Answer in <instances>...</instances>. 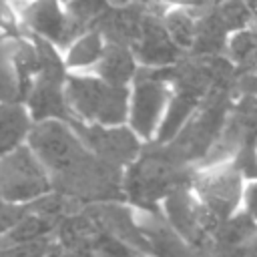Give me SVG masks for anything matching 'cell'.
<instances>
[{
  "label": "cell",
  "mask_w": 257,
  "mask_h": 257,
  "mask_svg": "<svg viewBox=\"0 0 257 257\" xmlns=\"http://www.w3.org/2000/svg\"><path fill=\"white\" fill-rule=\"evenodd\" d=\"M28 147L48 171L52 191L70 197L82 207L110 201L126 203L122 189L124 171L100 161L68 122H34Z\"/></svg>",
  "instance_id": "6da1fadb"
},
{
  "label": "cell",
  "mask_w": 257,
  "mask_h": 257,
  "mask_svg": "<svg viewBox=\"0 0 257 257\" xmlns=\"http://www.w3.org/2000/svg\"><path fill=\"white\" fill-rule=\"evenodd\" d=\"M195 169L179 161L167 145L145 143L139 159L126 167L122 189L126 203L137 211L161 213L163 201L177 189L191 187Z\"/></svg>",
  "instance_id": "7a4b0ae2"
},
{
  "label": "cell",
  "mask_w": 257,
  "mask_h": 257,
  "mask_svg": "<svg viewBox=\"0 0 257 257\" xmlns=\"http://www.w3.org/2000/svg\"><path fill=\"white\" fill-rule=\"evenodd\" d=\"M235 96L237 92L233 88H213L183 131L171 143H167L169 151L179 161L199 167L219 143Z\"/></svg>",
  "instance_id": "3957f363"
},
{
  "label": "cell",
  "mask_w": 257,
  "mask_h": 257,
  "mask_svg": "<svg viewBox=\"0 0 257 257\" xmlns=\"http://www.w3.org/2000/svg\"><path fill=\"white\" fill-rule=\"evenodd\" d=\"M66 100L72 114L88 124H128L131 88L108 84L96 74H72L66 78Z\"/></svg>",
  "instance_id": "277c9868"
},
{
  "label": "cell",
  "mask_w": 257,
  "mask_h": 257,
  "mask_svg": "<svg viewBox=\"0 0 257 257\" xmlns=\"http://www.w3.org/2000/svg\"><path fill=\"white\" fill-rule=\"evenodd\" d=\"M171 96H173V86L169 80V66L165 68L139 66L137 76L131 84L128 126L145 143L155 141Z\"/></svg>",
  "instance_id": "5b68a950"
},
{
  "label": "cell",
  "mask_w": 257,
  "mask_h": 257,
  "mask_svg": "<svg viewBox=\"0 0 257 257\" xmlns=\"http://www.w3.org/2000/svg\"><path fill=\"white\" fill-rule=\"evenodd\" d=\"M191 189L219 227L241 211L245 179L231 161H225L197 167Z\"/></svg>",
  "instance_id": "8992f818"
},
{
  "label": "cell",
  "mask_w": 257,
  "mask_h": 257,
  "mask_svg": "<svg viewBox=\"0 0 257 257\" xmlns=\"http://www.w3.org/2000/svg\"><path fill=\"white\" fill-rule=\"evenodd\" d=\"M50 191V175L28 143L0 157V201L30 203Z\"/></svg>",
  "instance_id": "52a82bcc"
},
{
  "label": "cell",
  "mask_w": 257,
  "mask_h": 257,
  "mask_svg": "<svg viewBox=\"0 0 257 257\" xmlns=\"http://www.w3.org/2000/svg\"><path fill=\"white\" fill-rule=\"evenodd\" d=\"M161 213L165 221L193 249H197L205 257L209 255V247H211L213 233L217 231V223L211 219V215L201 205V201L197 199L191 187H183L171 193L163 201Z\"/></svg>",
  "instance_id": "ba28073f"
},
{
  "label": "cell",
  "mask_w": 257,
  "mask_h": 257,
  "mask_svg": "<svg viewBox=\"0 0 257 257\" xmlns=\"http://www.w3.org/2000/svg\"><path fill=\"white\" fill-rule=\"evenodd\" d=\"M70 126L100 161L120 171H126V167L139 159L145 147V141L128 124L104 126V124H88L74 118Z\"/></svg>",
  "instance_id": "9c48e42d"
},
{
  "label": "cell",
  "mask_w": 257,
  "mask_h": 257,
  "mask_svg": "<svg viewBox=\"0 0 257 257\" xmlns=\"http://www.w3.org/2000/svg\"><path fill=\"white\" fill-rule=\"evenodd\" d=\"M133 52H135L139 66H149V68L173 66L187 56V52L183 48H179L175 44V40L169 36L167 28L163 24V16H159L151 10L145 18L141 38L135 42Z\"/></svg>",
  "instance_id": "30bf717a"
},
{
  "label": "cell",
  "mask_w": 257,
  "mask_h": 257,
  "mask_svg": "<svg viewBox=\"0 0 257 257\" xmlns=\"http://www.w3.org/2000/svg\"><path fill=\"white\" fill-rule=\"evenodd\" d=\"M16 8L22 24L30 30V34L50 40L58 48L70 46L62 0H24L22 4H16Z\"/></svg>",
  "instance_id": "8fae6325"
},
{
  "label": "cell",
  "mask_w": 257,
  "mask_h": 257,
  "mask_svg": "<svg viewBox=\"0 0 257 257\" xmlns=\"http://www.w3.org/2000/svg\"><path fill=\"white\" fill-rule=\"evenodd\" d=\"M84 209L102 231L118 237L120 241L128 243L131 247H135L141 253H145L147 257H151V245L141 229L139 215H135V211H137L135 207L124 205L122 201H110V203L86 205Z\"/></svg>",
  "instance_id": "7c38bea8"
},
{
  "label": "cell",
  "mask_w": 257,
  "mask_h": 257,
  "mask_svg": "<svg viewBox=\"0 0 257 257\" xmlns=\"http://www.w3.org/2000/svg\"><path fill=\"white\" fill-rule=\"evenodd\" d=\"M149 14V8L141 2H133L128 6L120 8H108L102 18L96 22V28L104 36L106 42L112 44H122L133 48L135 42L141 38L145 18Z\"/></svg>",
  "instance_id": "4fadbf2b"
},
{
  "label": "cell",
  "mask_w": 257,
  "mask_h": 257,
  "mask_svg": "<svg viewBox=\"0 0 257 257\" xmlns=\"http://www.w3.org/2000/svg\"><path fill=\"white\" fill-rule=\"evenodd\" d=\"M141 229L151 245V257H205L193 249L163 217V213L137 211Z\"/></svg>",
  "instance_id": "5bb4252c"
},
{
  "label": "cell",
  "mask_w": 257,
  "mask_h": 257,
  "mask_svg": "<svg viewBox=\"0 0 257 257\" xmlns=\"http://www.w3.org/2000/svg\"><path fill=\"white\" fill-rule=\"evenodd\" d=\"M34 120L24 102H0V157L28 143Z\"/></svg>",
  "instance_id": "9a60e30c"
},
{
  "label": "cell",
  "mask_w": 257,
  "mask_h": 257,
  "mask_svg": "<svg viewBox=\"0 0 257 257\" xmlns=\"http://www.w3.org/2000/svg\"><path fill=\"white\" fill-rule=\"evenodd\" d=\"M137 70H139V62L135 58L133 48L122 46V44H112V42H106V48L100 60L94 64L96 76L116 86L133 84Z\"/></svg>",
  "instance_id": "2e32d148"
},
{
  "label": "cell",
  "mask_w": 257,
  "mask_h": 257,
  "mask_svg": "<svg viewBox=\"0 0 257 257\" xmlns=\"http://www.w3.org/2000/svg\"><path fill=\"white\" fill-rule=\"evenodd\" d=\"M229 30L219 18L215 6L207 8L199 18H197V34L195 42L191 48V56H219L227 54V44H229Z\"/></svg>",
  "instance_id": "e0dca14e"
},
{
  "label": "cell",
  "mask_w": 257,
  "mask_h": 257,
  "mask_svg": "<svg viewBox=\"0 0 257 257\" xmlns=\"http://www.w3.org/2000/svg\"><path fill=\"white\" fill-rule=\"evenodd\" d=\"M108 8L110 4L106 0H66L64 10H66L70 44L84 32L96 28V22L102 18V14Z\"/></svg>",
  "instance_id": "ac0fdd59"
},
{
  "label": "cell",
  "mask_w": 257,
  "mask_h": 257,
  "mask_svg": "<svg viewBox=\"0 0 257 257\" xmlns=\"http://www.w3.org/2000/svg\"><path fill=\"white\" fill-rule=\"evenodd\" d=\"M106 48V40L100 34L98 28H92L88 32H84L82 36H78L68 48H66V56L64 62L68 66V70H82V68H90L94 66L102 52Z\"/></svg>",
  "instance_id": "d6986e66"
},
{
  "label": "cell",
  "mask_w": 257,
  "mask_h": 257,
  "mask_svg": "<svg viewBox=\"0 0 257 257\" xmlns=\"http://www.w3.org/2000/svg\"><path fill=\"white\" fill-rule=\"evenodd\" d=\"M201 14L189 8H175V10H167L163 14V24L169 32V36L175 40V44L179 48H183L187 54L193 48L195 42V34H197V18Z\"/></svg>",
  "instance_id": "ffe728a7"
},
{
  "label": "cell",
  "mask_w": 257,
  "mask_h": 257,
  "mask_svg": "<svg viewBox=\"0 0 257 257\" xmlns=\"http://www.w3.org/2000/svg\"><path fill=\"white\" fill-rule=\"evenodd\" d=\"M227 56L239 74L257 72V30H239L229 38Z\"/></svg>",
  "instance_id": "44dd1931"
},
{
  "label": "cell",
  "mask_w": 257,
  "mask_h": 257,
  "mask_svg": "<svg viewBox=\"0 0 257 257\" xmlns=\"http://www.w3.org/2000/svg\"><path fill=\"white\" fill-rule=\"evenodd\" d=\"M90 251L96 257H147L139 249H135L128 243L120 241L118 237L102 231L100 227H98V231L94 233V237L90 241Z\"/></svg>",
  "instance_id": "7402d4cb"
},
{
  "label": "cell",
  "mask_w": 257,
  "mask_h": 257,
  "mask_svg": "<svg viewBox=\"0 0 257 257\" xmlns=\"http://www.w3.org/2000/svg\"><path fill=\"white\" fill-rule=\"evenodd\" d=\"M215 10L223 20V24L227 26V30L233 34L239 30H245V26L251 20V8L243 0H223L215 4Z\"/></svg>",
  "instance_id": "603a6c76"
},
{
  "label": "cell",
  "mask_w": 257,
  "mask_h": 257,
  "mask_svg": "<svg viewBox=\"0 0 257 257\" xmlns=\"http://www.w3.org/2000/svg\"><path fill=\"white\" fill-rule=\"evenodd\" d=\"M0 102H20L18 76H16L14 66H12L10 54L0 56Z\"/></svg>",
  "instance_id": "cb8c5ba5"
},
{
  "label": "cell",
  "mask_w": 257,
  "mask_h": 257,
  "mask_svg": "<svg viewBox=\"0 0 257 257\" xmlns=\"http://www.w3.org/2000/svg\"><path fill=\"white\" fill-rule=\"evenodd\" d=\"M28 213H32L28 203H8L0 201V237H4L14 225H18Z\"/></svg>",
  "instance_id": "d4e9b609"
},
{
  "label": "cell",
  "mask_w": 257,
  "mask_h": 257,
  "mask_svg": "<svg viewBox=\"0 0 257 257\" xmlns=\"http://www.w3.org/2000/svg\"><path fill=\"white\" fill-rule=\"evenodd\" d=\"M241 209H243V211H245L253 221H257V179L245 181Z\"/></svg>",
  "instance_id": "484cf974"
},
{
  "label": "cell",
  "mask_w": 257,
  "mask_h": 257,
  "mask_svg": "<svg viewBox=\"0 0 257 257\" xmlns=\"http://www.w3.org/2000/svg\"><path fill=\"white\" fill-rule=\"evenodd\" d=\"M62 251H64V249H62V247H60V245L54 241V243H52V247H50V249H48V251H46L42 257H60V255H62Z\"/></svg>",
  "instance_id": "4316f807"
},
{
  "label": "cell",
  "mask_w": 257,
  "mask_h": 257,
  "mask_svg": "<svg viewBox=\"0 0 257 257\" xmlns=\"http://www.w3.org/2000/svg\"><path fill=\"white\" fill-rule=\"evenodd\" d=\"M112 8H120V6H128V4H133L135 0H106Z\"/></svg>",
  "instance_id": "83f0119b"
},
{
  "label": "cell",
  "mask_w": 257,
  "mask_h": 257,
  "mask_svg": "<svg viewBox=\"0 0 257 257\" xmlns=\"http://www.w3.org/2000/svg\"><path fill=\"white\" fill-rule=\"evenodd\" d=\"M76 255H78V257H96V255H94L90 249H82V251H78Z\"/></svg>",
  "instance_id": "f1b7e54d"
},
{
  "label": "cell",
  "mask_w": 257,
  "mask_h": 257,
  "mask_svg": "<svg viewBox=\"0 0 257 257\" xmlns=\"http://www.w3.org/2000/svg\"><path fill=\"white\" fill-rule=\"evenodd\" d=\"M247 4H249V8H251V12L257 14V0H247Z\"/></svg>",
  "instance_id": "f546056e"
},
{
  "label": "cell",
  "mask_w": 257,
  "mask_h": 257,
  "mask_svg": "<svg viewBox=\"0 0 257 257\" xmlns=\"http://www.w3.org/2000/svg\"><path fill=\"white\" fill-rule=\"evenodd\" d=\"M60 257H78L76 253H72V251H62V255Z\"/></svg>",
  "instance_id": "4dcf8cb0"
}]
</instances>
